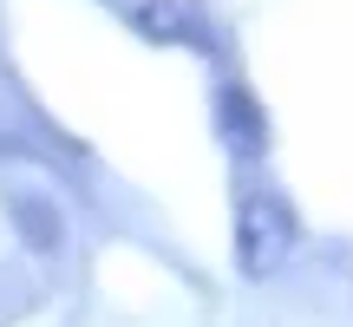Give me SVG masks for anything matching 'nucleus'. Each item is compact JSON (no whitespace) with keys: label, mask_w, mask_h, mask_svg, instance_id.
<instances>
[{"label":"nucleus","mask_w":353,"mask_h":327,"mask_svg":"<svg viewBox=\"0 0 353 327\" xmlns=\"http://www.w3.org/2000/svg\"><path fill=\"white\" fill-rule=\"evenodd\" d=\"M288 255H294L288 203H281L275 190H249V197L236 203V268L249 281H262V275H275Z\"/></svg>","instance_id":"1"},{"label":"nucleus","mask_w":353,"mask_h":327,"mask_svg":"<svg viewBox=\"0 0 353 327\" xmlns=\"http://www.w3.org/2000/svg\"><path fill=\"white\" fill-rule=\"evenodd\" d=\"M131 26L144 39H157V46H196V52L216 46V13L203 0H144L131 13Z\"/></svg>","instance_id":"2"},{"label":"nucleus","mask_w":353,"mask_h":327,"mask_svg":"<svg viewBox=\"0 0 353 327\" xmlns=\"http://www.w3.org/2000/svg\"><path fill=\"white\" fill-rule=\"evenodd\" d=\"M7 223H13V236H20L33 255H59L65 249V210L52 203V190L13 184L7 190Z\"/></svg>","instance_id":"3"},{"label":"nucleus","mask_w":353,"mask_h":327,"mask_svg":"<svg viewBox=\"0 0 353 327\" xmlns=\"http://www.w3.org/2000/svg\"><path fill=\"white\" fill-rule=\"evenodd\" d=\"M216 131H223V144L236 157H262L268 151V118H262V105H255L242 86L216 92Z\"/></svg>","instance_id":"4"}]
</instances>
